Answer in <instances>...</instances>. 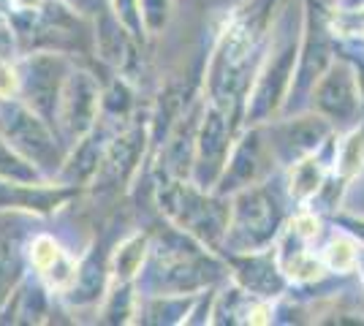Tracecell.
<instances>
[{
	"instance_id": "e0dca14e",
	"label": "cell",
	"mask_w": 364,
	"mask_h": 326,
	"mask_svg": "<svg viewBox=\"0 0 364 326\" xmlns=\"http://www.w3.org/2000/svg\"><path fill=\"white\" fill-rule=\"evenodd\" d=\"M16 269H19V264H16V250H14V245H11L9 239H0V299L6 296L9 286L14 283Z\"/></svg>"
},
{
	"instance_id": "8992f818",
	"label": "cell",
	"mask_w": 364,
	"mask_h": 326,
	"mask_svg": "<svg viewBox=\"0 0 364 326\" xmlns=\"http://www.w3.org/2000/svg\"><path fill=\"white\" fill-rule=\"evenodd\" d=\"M60 123L71 134H82L92 125L95 109H98V87L87 74H74L60 90Z\"/></svg>"
},
{
	"instance_id": "ba28073f",
	"label": "cell",
	"mask_w": 364,
	"mask_h": 326,
	"mask_svg": "<svg viewBox=\"0 0 364 326\" xmlns=\"http://www.w3.org/2000/svg\"><path fill=\"white\" fill-rule=\"evenodd\" d=\"M269 150V144L261 139V128H253L247 136L242 139V144L228 156L226 169H223V183H234V188H247L256 185L258 174H261V161L264 153Z\"/></svg>"
},
{
	"instance_id": "2e32d148",
	"label": "cell",
	"mask_w": 364,
	"mask_h": 326,
	"mask_svg": "<svg viewBox=\"0 0 364 326\" xmlns=\"http://www.w3.org/2000/svg\"><path fill=\"white\" fill-rule=\"evenodd\" d=\"M141 9V22L150 33L161 31V25H166L171 14V0H139Z\"/></svg>"
},
{
	"instance_id": "9c48e42d",
	"label": "cell",
	"mask_w": 364,
	"mask_h": 326,
	"mask_svg": "<svg viewBox=\"0 0 364 326\" xmlns=\"http://www.w3.org/2000/svg\"><path fill=\"white\" fill-rule=\"evenodd\" d=\"M31 261L33 266L49 278L52 286L65 288L76 280V264L60 250V245L52 237H36L31 245Z\"/></svg>"
},
{
	"instance_id": "30bf717a",
	"label": "cell",
	"mask_w": 364,
	"mask_h": 326,
	"mask_svg": "<svg viewBox=\"0 0 364 326\" xmlns=\"http://www.w3.org/2000/svg\"><path fill=\"white\" fill-rule=\"evenodd\" d=\"M9 147H14L19 153H25L28 158L44 161L46 156H52V139L46 136V131L41 123L33 117L31 112H16L14 123H11V136H9Z\"/></svg>"
},
{
	"instance_id": "4fadbf2b",
	"label": "cell",
	"mask_w": 364,
	"mask_h": 326,
	"mask_svg": "<svg viewBox=\"0 0 364 326\" xmlns=\"http://www.w3.org/2000/svg\"><path fill=\"white\" fill-rule=\"evenodd\" d=\"M359 259H362V248L350 239V237H334L332 242L323 250V261L332 272H340V275H348L359 266Z\"/></svg>"
},
{
	"instance_id": "5b68a950",
	"label": "cell",
	"mask_w": 364,
	"mask_h": 326,
	"mask_svg": "<svg viewBox=\"0 0 364 326\" xmlns=\"http://www.w3.org/2000/svg\"><path fill=\"white\" fill-rule=\"evenodd\" d=\"M332 134V123L323 114H304L289 123H277L269 128V150L283 163H296L299 158L313 156L316 147Z\"/></svg>"
},
{
	"instance_id": "ffe728a7",
	"label": "cell",
	"mask_w": 364,
	"mask_h": 326,
	"mask_svg": "<svg viewBox=\"0 0 364 326\" xmlns=\"http://www.w3.org/2000/svg\"><path fill=\"white\" fill-rule=\"evenodd\" d=\"M16 9H22V11H31V9H38L44 0H11Z\"/></svg>"
},
{
	"instance_id": "9a60e30c",
	"label": "cell",
	"mask_w": 364,
	"mask_h": 326,
	"mask_svg": "<svg viewBox=\"0 0 364 326\" xmlns=\"http://www.w3.org/2000/svg\"><path fill=\"white\" fill-rule=\"evenodd\" d=\"M141 259H144V237H131L117 248L114 259H112V269L120 280H128L136 275Z\"/></svg>"
},
{
	"instance_id": "52a82bcc",
	"label": "cell",
	"mask_w": 364,
	"mask_h": 326,
	"mask_svg": "<svg viewBox=\"0 0 364 326\" xmlns=\"http://www.w3.org/2000/svg\"><path fill=\"white\" fill-rule=\"evenodd\" d=\"M228 144L231 141H228L226 109L213 104L204 117V125H201V136H198V166L213 169V174H220L226 169Z\"/></svg>"
},
{
	"instance_id": "6da1fadb",
	"label": "cell",
	"mask_w": 364,
	"mask_h": 326,
	"mask_svg": "<svg viewBox=\"0 0 364 326\" xmlns=\"http://www.w3.org/2000/svg\"><path fill=\"white\" fill-rule=\"evenodd\" d=\"M280 223L283 210L277 207L274 196H269L267 188L247 185L234 196L226 239L242 253H256L272 242Z\"/></svg>"
},
{
	"instance_id": "8fae6325",
	"label": "cell",
	"mask_w": 364,
	"mask_h": 326,
	"mask_svg": "<svg viewBox=\"0 0 364 326\" xmlns=\"http://www.w3.org/2000/svg\"><path fill=\"white\" fill-rule=\"evenodd\" d=\"M58 74H55V60L52 58H36L31 60V77H28V95H31V104L38 112L49 114L52 109L58 107Z\"/></svg>"
},
{
	"instance_id": "277c9868",
	"label": "cell",
	"mask_w": 364,
	"mask_h": 326,
	"mask_svg": "<svg viewBox=\"0 0 364 326\" xmlns=\"http://www.w3.org/2000/svg\"><path fill=\"white\" fill-rule=\"evenodd\" d=\"M313 109L321 112L329 123L353 125L362 112V95L353 65L346 60L332 63L313 87Z\"/></svg>"
},
{
	"instance_id": "7a4b0ae2",
	"label": "cell",
	"mask_w": 364,
	"mask_h": 326,
	"mask_svg": "<svg viewBox=\"0 0 364 326\" xmlns=\"http://www.w3.org/2000/svg\"><path fill=\"white\" fill-rule=\"evenodd\" d=\"M253 31V22H234L215 49L210 65V98L220 109H228L231 101H237L247 82V60L258 36Z\"/></svg>"
},
{
	"instance_id": "ac0fdd59",
	"label": "cell",
	"mask_w": 364,
	"mask_h": 326,
	"mask_svg": "<svg viewBox=\"0 0 364 326\" xmlns=\"http://www.w3.org/2000/svg\"><path fill=\"white\" fill-rule=\"evenodd\" d=\"M19 85H22V79L16 74V68L11 63H6L0 58V101H11L16 98L19 93Z\"/></svg>"
},
{
	"instance_id": "5bb4252c",
	"label": "cell",
	"mask_w": 364,
	"mask_h": 326,
	"mask_svg": "<svg viewBox=\"0 0 364 326\" xmlns=\"http://www.w3.org/2000/svg\"><path fill=\"white\" fill-rule=\"evenodd\" d=\"M364 166V125L353 128L337 153V174L340 180H350Z\"/></svg>"
},
{
	"instance_id": "3957f363",
	"label": "cell",
	"mask_w": 364,
	"mask_h": 326,
	"mask_svg": "<svg viewBox=\"0 0 364 326\" xmlns=\"http://www.w3.org/2000/svg\"><path fill=\"white\" fill-rule=\"evenodd\" d=\"M299 63V47H296V33L291 38L289 33L280 36L274 41L269 58L264 63L256 85H253V98L247 107V117H253L256 123L267 120L269 112L283 104V98L289 95V87H294V65Z\"/></svg>"
},
{
	"instance_id": "d6986e66",
	"label": "cell",
	"mask_w": 364,
	"mask_h": 326,
	"mask_svg": "<svg viewBox=\"0 0 364 326\" xmlns=\"http://www.w3.org/2000/svg\"><path fill=\"white\" fill-rule=\"evenodd\" d=\"M343 11H364V0H337Z\"/></svg>"
},
{
	"instance_id": "44dd1931",
	"label": "cell",
	"mask_w": 364,
	"mask_h": 326,
	"mask_svg": "<svg viewBox=\"0 0 364 326\" xmlns=\"http://www.w3.org/2000/svg\"><path fill=\"white\" fill-rule=\"evenodd\" d=\"M74 6H82V9H90V6H95V0H74Z\"/></svg>"
},
{
	"instance_id": "7c38bea8",
	"label": "cell",
	"mask_w": 364,
	"mask_h": 326,
	"mask_svg": "<svg viewBox=\"0 0 364 326\" xmlns=\"http://www.w3.org/2000/svg\"><path fill=\"white\" fill-rule=\"evenodd\" d=\"M323 183H326V169L321 161H316V156H304L296 163H291L289 193L294 202H307L318 196Z\"/></svg>"
}]
</instances>
